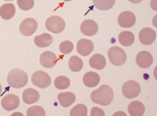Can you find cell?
<instances>
[{"instance_id":"6da1fadb","label":"cell","mask_w":157,"mask_h":116,"mask_svg":"<svg viewBox=\"0 0 157 116\" xmlns=\"http://www.w3.org/2000/svg\"><path fill=\"white\" fill-rule=\"evenodd\" d=\"M114 94L112 89L107 84H103L90 94L92 101L101 105L106 106L112 102Z\"/></svg>"},{"instance_id":"7a4b0ae2","label":"cell","mask_w":157,"mask_h":116,"mask_svg":"<svg viewBox=\"0 0 157 116\" xmlns=\"http://www.w3.org/2000/svg\"><path fill=\"white\" fill-rule=\"evenodd\" d=\"M28 76L24 70L18 68L11 70L7 76L8 84L12 87L19 88L24 87L27 83Z\"/></svg>"},{"instance_id":"3957f363","label":"cell","mask_w":157,"mask_h":116,"mask_svg":"<svg viewBox=\"0 0 157 116\" xmlns=\"http://www.w3.org/2000/svg\"><path fill=\"white\" fill-rule=\"evenodd\" d=\"M107 55L110 62L113 65L119 66L124 64L127 59L124 50L118 46H113L109 48Z\"/></svg>"},{"instance_id":"277c9868","label":"cell","mask_w":157,"mask_h":116,"mask_svg":"<svg viewBox=\"0 0 157 116\" xmlns=\"http://www.w3.org/2000/svg\"><path fill=\"white\" fill-rule=\"evenodd\" d=\"M45 25L48 31L55 34L61 33L64 29L66 23L61 17L56 15L52 16L46 20Z\"/></svg>"},{"instance_id":"5b68a950","label":"cell","mask_w":157,"mask_h":116,"mask_svg":"<svg viewBox=\"0 0 157 116\" xmlns=\"http://www.w3.org/2000/svg\"><path fill=\"white\" fill-rule=\"evenodd\" d=\"M121 91L124 97L128 99H132L137 97L140 94L141 88L137 81L130 80L123 84Z\"/></svg>"},{"instance_id":"8992f818","label":"cell","mask_w":157,"mask_h":116,"mask_svg":"<svg viewBox=\"0 0 157 116\" xmlns=\"http://www.w3.org/2000/svg\"><path fill=\"white\" fill-rule=\"evenodd\" d=\"M31 81L34 85L41 88H47L51 82L49 74L42 70L35 72L31 77Z\"/></svg>"},{"instance_id":"52a82bcc","label":"cell","mask_w":157,"mask_h":116,"mask_svg":"<svg viewBox=\"0 0 157 116\" xmlns=\"http://www.w3.org/2000/svg\"><path fill=\"white\" fill-rule=\"evenodd\" d=\"M37 27V22L35 19L28 18L21 22L19 26V30L23 35L29 36L36 32Z\"/></svg>"},{"instance_id":"ba28073f","label":"cell","mask_w":157,"mask_h":116,"mask_svg":"<svg viewBox=\"0 0 157 116\" xmlns=\"http://www.w3.org/2000/svg\"><path fill=\"white\" fill-rule=\"evenodd\" d=\"M136 17L134 14L129 11L122 12L119 15L117 22L119 25L123 28H129L135 23Z\"/></svg>"},{"instance_id":"9c48e42d","label":"cell","mask_w":157,"mask_h":116,"mask_svg":"<svg viewBox=\"0 0 157 116\" xmlns=\"http://www.w3.org/2000/svg\"><path fill=\"white\" fill-rule=\"evenodd\" d=\"M19 104V97L13 94L6 95L2 98L1 101V104L2 108L8 111H10L17 109Z\"/></svg>"},{"instance_id":"30bf717a","label":"cell","mask_w":157,"mask_h":116,"mask_svg":"<svg viewBox=\"0 0 157 116\" xmlns=\"http://www.w3.org/2000/svg\"><path fill=\"white\" fill-rule=\"evenodd\" d=\"M98 29L97 23L94 20L88 19L83 21L80 26V30L83 35L88 36L94 35Z\"/></svg>"},{"instance_id":"8fae6325","label":"cell","mask_w":157,"mask_h":116,"mask_svg":"<svg viewBox=\"0 0 157 116\" xmlns=\"http://www.w3.org/2000/svg\"><path fill=\"white\" fill-rule=\"evenodd\" d=\"M156 38V33L151 28L145 27L142 28L139 34L140 42L145 45H149L152 43Z\"/></svg>"},{"instance_id":"7c38bea8","label":"cell","mask_w":157,"mask_h":116,"mask_svg":"<svg viewBox=\"0 0 157 116\" xmlns=\"http://www.w3.org/2000/svg\"><path fill=\"white\" fill-rule=\"evenodd\" d=\"M94 45L93 42L89 39L82 38L80 39L77 43V52L83 56H86L93 51Z\"/></svg>"},{"instance_id":"4fadbf2b","label":"cell","mask_w":157,"mask_h":116,"mask_svg":"<svg viewBox=\"0 0 157 116\" xmlns=\"http://www.w3.org/2000/svg\"><path fill=\"white\" fill-rule=\"evenodd\" d=\"M136 61L137 65L140 67L144 69L149 67L153 62L152 55L149 52L142 51L137 54Z\"/></svg>"},{"instance_id":"5bb4252c","label":"cell","mask_w":157,"mask_h":116,"mask_svg":"<svg viewBox=\"0 0 157 116\" xmlns=\"http://www.w3.org/2000/svg\"><path fill=\"white\" fill-rule=\"evenodd\" d=\"M57 60V58L55 54L50 51L43 52L40 57V62L41 65L48 68H51L55 66Z\"/></svg>"},{"instance_id":"9a60e30c","label":"cell","mask_w":157,"mask_h":116,"mask_svg":"<svg viewBox=\"0 0 157 116\" xmlns=\"http://www.w3.org/2000/svg\"><path fill=\"white\" fill-rule=\"evenodd\" d=\"M24 102L27 104H31L37 102L40 99V94L36 90L28 88L25 90L22 94Z\"/></svg>"},{"instance_id":"2e32d148","label":"cell","mask_w":157,"mask_h":116,"mask_svg":"<svg viewBox=\"0 0 157 116\" xmlns=\"http://www.w3.org/2000/svg\"><path fill=\"white\" fill-rule=\"evenodd\" d=\"M99 75L94 71H89L84 75L82 81L84 85L89 88L94 87L96 86L100 81Z\"/></svg>"},{"instance_id":"e0dca14e","label":"cell","mask_w":157,"mask_h":116,"mask_svg":"<svg viewBox=\"0 0 157 116\" xmlns=\"http://www.w3.org/2000/svg\"><path fill=\"white\" fill-rule=\"evenodd\" d=\"M57 97L60 105L64 107H69L76 100L75 95L70 92H61L58 95Z\"/></svg>"},{"instance_id":"ac0fdd59","label":"cell","mask_w":157,"mask_h":116,"mask_svg":"<svg viewBox=\"0 0 157 116\" xmlns=\"http://www.w3.org/2000/svg\"><path fill=\"white\" fill-rule=\"evenodd\" d=\"M145 107L143 103L139 101L132 102L128 105V110L131 116H141L144 114Z\"/></svg>"},{"instance_id":"d6986e66","label":"cell","mask_w":157,"mask_h":116,"mask_svg":"<svg viewBox=\"0 0 157 116\" xmlns=\"http://www.w3.org/2000/svg\"><path fill=\"white\" fill-rule=\"evenodd\" d=\"M53 39L51 35L44 33L36 36L34 40L35 44L38 47L43 48L49 46L53 42Z\"/></svg>"},{"instance_id":"ffe728a7","label":"cell","mask_w":157,"mask_h":116,"mask_svg":"<svg viewBox=\"0 0 157 116\" xmlns=\"http://www.w3.org/2000/svg\"><path fill=\"white\" fill-rule=\"evenodd\" d=\"M89 64L92 68L97 70H101L105 67L106 61L103 55L97 53L93 55L90 58Z\"/></svg>"},{"instance_id":"44dd1931","label":"cell","mask_w":157,"mask_h":116,"mask_svg":"<svg viewBox=\"0 0 157 116\" xmlns=\"http://www.w3.org/2000/svg\"><path fill=\"white\" fill-rule=\"evenodd\" d=\"M15 11V7L13 4L6 3L0 7V16L4 20H9L14 16Z\"/></svg>"},{"instance_id":"7402d4cb","label":"cell","mask_w":157,"mask_h":116,"mask_svg":"<svg viewBox=\"0 0 157 116\" xmlns=\"http://www.w3.org/2000/svg\"><path fill=\"white\" fill-rule=\"evenodd\" d=\"M118 40L122 45L128 47L134 43L135 37L131 31H123L119 33Z\"/></svg>"},{"instance_id":"603a6c76","label":"cell","mask_w":157,"mask_h":116,"mask_svg":"<svg viewBox=\"0 0 157 116\" xmlns=\"http://www.w3.org/2000/svg\"><path fill=\"white\" fill-rule=\"evenodd\" d=\"M68 65L69 69L72 71L77 72L82 69L83 62L80 58L76 55L71 56L68 61Z\"/></svg>"},{"instance_id":"cb8c5ba5","label":"cell","mask_w":157,"mask_h":116,"mask_svg":"<svg viewBox=\"0 0 157 116\" xmlns=\"http://www.w3.org/2000/svg\"><path fill=\"white\" fill-rule=\"evenodd\" d=\"M95 7L101 10H107L111 8L115 4V0H92Z\"/></svg>"},{"instance_id":"d4e9b609","label":"cell","mask_w":157,"mask_h":116,"mask_svg":"<svg viewBox=\"0 0 157 116\" xmlns=\"http://www.w3.org/2000/svg\"><path fill=\"white\" fill-rule=\"evenodd\" d=\"M55 87L58 89L63 90L67 88L70 84L69 79L64 76L57 77L54 81Z\"/></svg>"},{"instance_id":"484cf974","label":"cell","mask_w":157,"mask_h":116,"mask_svg":"<svg viewBox=\"0 0 157 116\" xmlns=\"http://www.w3.org/2000/svg\"><path fill=\"white\" fill-rule=\"evenodd\" d=\"M87 108L84 104L79 103L76 105L71 110V116H86L87 115Z\"/></svg>"},{"instance_id":"4316f807","label":"cell","mask_w":157,"mask_h":116,"mask_svg":"<svg viewBox=\"0 0 157 116\" xmlns=\"http://www.w3.org/2000/svg\"><path fill=\"white\" fill-rule=\"evenodd\" d=\"M27 116H45V112L44 109L41 106L35 105L29 107L27 110Z\"/></svg>"},{"instance_id":"83f0119b","label":"cell","mask_w":157,"mask_h":116,"mask_svg":"<svg viewBox=\"0 0 157 116\" xmlns=\"http://www.w3.org/2000/svg\"><path fill=\"white\" fill-rule=\"evenodd\" d=\"M74 47V44L71 42L69 40H65L60 43L59 48L62 53L67 54L72 51Z\"/></svg>"},{"instance_id":"f1b7e54d","label":"cell","mask_w":157,"mask_h":116,"mask_svg":"<svg viewBox=\"0 0 157 116\" xmlns=\"http://www.w3.org/2000/svg\"><path fill=\"white\" fill-rule=\"evenodd\" d=\"M17 3L19 8L25 11L31 9L34 5L33 0H17Z\"/></svg>"},{"instance_id":"f546056e","label":"cell","mask_w":157,"mask_h":116,"mask_svg":"<svg viewBox=\"0 0 157 116\" xmlns=\"http://www.w3.org/2000/svg\"><path fill=\"white\" fill-rule=\"evenodd\" d=\"M90 116H105L104 112L101 109L97 107H93L90 111Z\"/></svg>"},{"instance_id":"4dcf8cb0","label":"cell","mask_w":157,"mask_h":116,"mask_svg":"<svg viewBox=\"0 0 157 116\" xmlns=\"http://www.w3.org/2000/svg\"><path fill=\"white\" fill-rule=\"evenodd\" d=\"M157 0H151L150 3L151 8L153 10L157 11Z\"/></svg>"},{"instance_id":"1f68e13d","label":"cell","mask_w":157,"mask_h":116,"mask_svg":"<svg viewBox=\"0 0 157 116\" xmlns=\"http://www.w3.org/2000/svg\"><path fill=\"white\" fill-rule=\"evenodd\" d=\"M113 116H127L126 114L123 112L121 111H119L116 112L113 115Z\"/></svg>"},{"instance_id":"d6a6232c","label":"cell","mask_w":157,"mask_h":116,"mask_svg":"<svg viewBox=\"0 0 157 116\" xmlns=\"http://www.w3.org/2000/svg\"><path fill=\"white\" fill-rule=\"evenodd\" d=\"M143 0H128L130 2L133 4H137L141 2Z\"/></svg>"},{"instance_id":"836d02e7","label":"cell","mask_w":157,"mask_h":116,"mask_svg":"<svg viewBox=\"0 0 157 116\" xmlns=\"http://www.w3.org/2000/svg\"><path fill=\"white\" fill-rule=\"evenodd\" d=\"M2 85L0 83V95H1V94L2 93Z\"/></svg>"},{"instance_id":"e575fe53","label":"cell","mask_w":157,"mask_h":116,"mask_svg":"<svg viewBox=\"0 0 157 116\" xmlns=\"http://www.w3.org/2000/svg\"><path fill=\"white\" fill-rule=\"evenodd\" d=\"M5 1H7V2H12V1H13L14 0H3Z\"/></svg>"},{"instance_id":"d590c367","label":"cell","mask_w":157,"mask_h":116,"mask_svg":"<svg viewBox=\"0 0 157 116\" xmlns=\"http://www.w3.org/2000/svg\"><path fill=\"white\" fill-rule=\"evenodd\" d=\"M63 1H65V2H69L70 1H71L72 0H63Z\"/></svg>"}]
</instances>
